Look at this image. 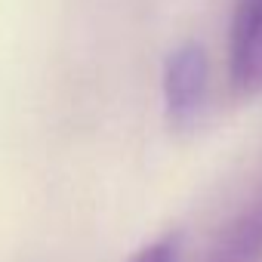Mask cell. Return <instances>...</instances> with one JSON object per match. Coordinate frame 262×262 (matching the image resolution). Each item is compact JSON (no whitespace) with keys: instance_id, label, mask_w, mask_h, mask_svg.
Returning a JSON list of instances; mask_svg holds the SVG:
<instances>
[{"instance_id":"1","label":"cell","mask_w":262,"mask_h":262,"mask_svg":"<svg viewBox=\"0 0 262 262\" xmlns=\"http://www.w3.org/2000/svg\"><path fill=\"white\" fill-rule=\"evenodd\" d=\"M161 90H164V111L170 126L191 129L201 120L207 108V93H210L207 50L194 40H185L176 50H170L164 62Z\"/></svg>"},{"instance_id":"2","label":"cell","mask_w":262,"mask_h":262,"mask_svg":"<svg viewBox=\"0 0 262 262\" xmlns=\"http://www.w3.org/2000/svg\"><path fill=\"white\" fill-rule=\"evenodd\" d=\"M228 68L241 93H262V0H234Z\"/></svg>"},{"instance_id":"3","label":"cell","mask_w":262,"mask_h":262,"mask_svg":"<svg viewBox=\"0 0 262 262\" xmlns=\"http://www.w3.org/2000/svg\"><path fill=\"white\" fill-rule=\"evenodd\" d=\"M207 262H262V198L216 237Z\"/></svg>"},{"instance_id":"4","label":"cell","mask_w":262,"mask_h":262,"mask_svg":"<svg viewBox=\"0 0 262 262\" xmlns=\"http://www.w3.org/2000/svg\"><path fill=\"white\" fill-rule=\"evenodd\" d=\"M179 247H182V234L167 231V234L155 237L151 244H145L142 250H136L126 262H179Z\"/></svg>"}]
</instances>
